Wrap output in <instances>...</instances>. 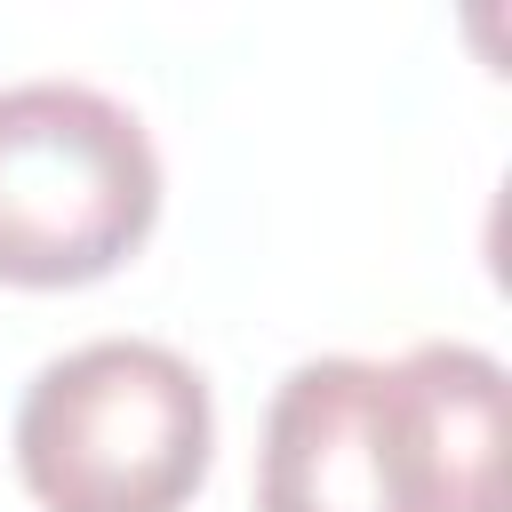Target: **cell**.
I'll return each mask as SVG.
<instances>
[{"label": "cell", "mask_w": 512, "mask_h": 512, "mask_svg": "<svg viewBox=\"0 0 512 512\" xmlns=\"http://www.w3.org/2000/svg\"><path fill=\"white\" fill-rule=\"evenodd\" d=\"M208 456V376L152 336L72 344L16 400V472L40 512H184Z\"/></svg>", "instance_id": "6da1fadb"}, {"label": "cell", "mask_w": 512, "mask_h": 512, "mask_svg": "<svg viewBox=\"0 0 512 512\" xmlns=\"http://www.w3.org/2000/svg\"><path fill=\"white\" fill-rule=\"evenodd\" d=\"M384 472L400 512H512V384L480 344L384 360Z\"/></svg>", "instance_id": "3957f363"}, {"label": "cell", "mask_w": 512, "mask_h": 512, "mask_svg": "<svg viewBox=\"0 0 512 512\" xmlns=\"http://www.w3.org/2000/svg\"><path fill=\"white\" fill-rule=\"evenodd\" d=\"M376 384L384 360L360 352H320L280 376L256 440V512H400Z\"/></svg>", "instance_id": "277c9868"}, {"label": "cell", "mask_w": 512, "mask_h": 512, "mask_svg": "<svg viewBox=\"0 0 512 512\" xmlns=\"http://www.w3.org/2000/svg\"><path fill=\"white\" fill-rule=\"evenodd\" d=\"M160 216L144 120L88 80L0 88V280L88 288L120 272Z\"/></svg>", "instance_id": "7a4b0ae2"}]
</instances>
